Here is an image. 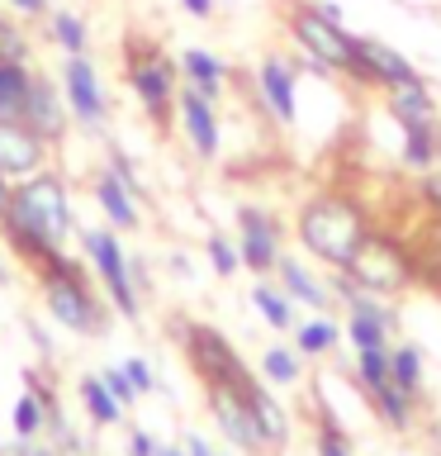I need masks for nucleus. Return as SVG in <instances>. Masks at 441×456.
I'll use <instances>...</instances> for the list:
<instances>
[{"instance_id": "1", "label": "nucleus", "mask_w": 441, "mask_h": 456, "mask_svg": "<svg viewBox=\"0 0 441 456\" xmlns=\"http://www.w3.org/2000/svg\"><path fill=\"white\" fill-rule=\"evenodd\" d=\"M10 252H20L28 266H48L67 252V238L76 228V209H71V191L57 171H38L28 181H14V195L5 214H0Z\"/></svg>"}, {"instance_id": "2", "label": "nucleus", "mask_w": 441, "mask_h": 456, "mask_svg": "<svg viewBox=\"0 0 441 456\" xmlns=\"http://www.w3.org/2000/svg\"><path fill=\"white\" fill-rule=\"evenodd\" d=\"M375 228L380 224L365 200L351 191H337V185H323V191L304 195L294 209V242L327 271H347Z\"/></svg>"}, {"instance_id": "3", "label": "nucleus", "mask_w": 441, "mask_h": 456, "mask_svg": "<svg viewBox=\"0 0 441 456\" xmlns=\"http://www.w3.org/2000/svg\"><path fill=\"white\" fill-rule=\"evenodd\" d=\"M285 34L294 43V62L309 77L356 81V34L347 20H327L318 0H290L285 10Z\"/></svg>"}, {"instance_id": "4", "label": "nucleus", "mask_w": 441, "mask_h": 456, "mask_svg": "<svg viewBox=\"0 0 441 456\" xmlns=\"http://www.w3.org/2000/svg\"><path fill=\"white\" fill-rule=\"evenodd\" d=\"M38 295H43V309L52 314V323H62L67 333L76 338H100L109 323L105 305H100V295L91 290V281H85V271L71 262L62 252L57 262L38 266Z\"/></svg>"}, {"instance_id": "5", "label": "nucleus", "mask_w": 441, "mask_h": 456, "mask_svg": "<svg viewBox=\"0 0 441 456\" xmlns=\"http://www.w3.org/2000/svg\"><path fill=\"white\" fill-rule=\"evenodd\" d=\"M347 276L361 285V290L380 295V299H394L418 285V266H413V248L404 233H394V228H375L370 242L361 248V256L347 266Z\"/></svg>"}, {"instance_id": "6", "label": "nucleus", "mask_w": 441, "mask_h": 456, "mask_svg": "<svg viewBox=\"0 0 441 456\" xmlns=\"http://www.w3.org/2000/svg\"><path fill=\"white\" fill-rule=\"evenodd\" d=\"M124 81L133 100L142 105V114L166 128L171 114H176V95H180V67L171 62L162 48H152V43H128V57H124Z\"/></svg>"}, {"instance_id": "7", "label": "nucleus", "mask_w": 441, "mask_h": 456, "mask_svg": "<svg viewBox=\"0 0 441 456\" xmlns=\"http://www.w3.org/2000/svg\"><path fill=\"white\" fill-rule=\"evenodd\" d=\"M81 252H85V262L95 266V276H100V285H105L109 305L119 309L128 323H138L142 295L133 285V256L124 252L119 228H109V224L105 228H81Z\"/></svg>"}, {"instance_id": "8", "label": "nucleus", "mask_w": 441, "mask_h": 456, "mask_svg": "<svg viewBox=\"0 0 441 456\" xmlns=\"http://www.w3.org/2000/svg\"><path fill=\"white\" fill-rule=\"evenodd\" d=\"M180 347H185V362L195 366V376L204 385H247L252 370L247 362L237 356V347L228 342L219 328L209 323H180Z\"/></svg>"}, {"instance_id": "9", "label": "nucleus", "mask_w": 441, "mask_h": 456, "mask_svg": "<svg viewBox=\"0 0 441 456\" xmlns=\"http://www.w3.org/2000/svg\"><path fill=\"white\" fill-rule=\"evenodd\" d=\"M237 252H242V266L252 276H276L280 256H285V219L276 209L256 205V200H242L237 205Z\"/></svg>"}, {"instance_id": "10", "label": "nucleus", "mask_w": 441, "mask_h": 456, "mask_svg": "<svg viewBox=\"0 0 441 456\" xmlns=\"http://www.w3.org/2000/svg\"><path fill=\"white\" fill-rule=\"evenodd\" d=\"M57 86H62V100H67V110H71V124H81L85 134H100V128H105V119H109V95H105V81H100L91 53L62 57Z\"/></svg>"}, {"instance_id": "11", "label": "nucleus", "mask_w": 441, "mask_h": 456, "mask_svg": "<svg viewBox=\"0 0 441 456\" xmlns=\"http://www.w3.org/2000/svg\"><path fill=\"white\" fill-rule=\"evenodd\" d=\"M256 105L276 128H294L299 124V62L290 53H266L256 62Z\"/></svg>"}, {"instance_id": "12", "label": "nucleus", "mask_w": 441, "mask_h": 456, "mask_svg": "<svg viewBox=\"0 0 441 456\" xmlns=\"http://www.w3.org/2000/svg\"><path fill=\"white\" fill-rule=\"evenodd\" d=\"M418 77V67H413V57L404 48H394V43H384L375 34H356V91H394V86H404Z\"/></svg>"}, {"instance_id": "13", "label": "nucleus", "mask_w": 441, "mask_h": 456, "mask_svg": "<svg viewBox=\"0 0 441 456\" xmlns=\"http://www.w3.org/2000/svg\"><path fill=\"white\" fill-rule=\"evenodd\" d=\"M204 404L213 413V428L228 437V447L247 452V456H261L266 452V437L256 428V413L247 404V395L237 385H204Z\"/></svg>"}, {"instance_id": "14", "label": "nucleus", "mask_w": 441, "mask_h": 456, "mask_svg": "<svg viewBox=\"0 0 441 456\" xmlns=\"http://www.w3.org/2000/svg\"><path fill=\"white\" fill-rule=\"evenodd\" d=\"M176 124H180V138L190 142V152L199 157V162H219V152H223V114H219V105H213L209 95L180 86Z\"/></svg>"}, {"instance_id": "15", "label": "nucleus", "mask_w": 441, "mask_h": 456, "mask_svg": "<svg viewBox=\"0 0 441 456\" xmlns=\"http://www.w3.org/2000/svg\"><path fill=\"white\" fill-rule=\"evenodd\" d=\"M38 138H48L52 148L67 138V128H71V110H67V100H62V86L48 81L43 71H34V86H28V100H24V119Z\"/></svg>"}, {"instance_id": "16", "label": "nucleus", "mask_w": 441, "mask_h": 456, "mask_svg": "<svg viewBox=\"0 0 441 456\" xmlns=\"http://www.w3.org/2000/svg\"><path fill=\"white\" fill-rule=\"evenodd\" d=\"M52 142L38 138L28 124H0V171L10 181H28L38 171H48Z\"/></svg>"}, {"instance_id": "17", "label": "nucleus", "mask_w": 441, "mask_h": 456, "mask_svg": "<svg viewBox=\"0 0 441 456\" xmlns=\"http://www.w3.org/2000/svg\"><path fill=\"white\" fill-rule=\"evenodd\" d=\"M176 67H180V86H190V91L209 95L213 105H219V100L228 95V81H233V67H228L219 53H209V48H199V43H190V48H180Z\"/></svg>"}, {"instance_id": "18", "label": "nucleus", "mask_w": 441, "mask_h": 456, "mask_svg": "<svg viewBox=\"0 0 441 456\" xmlns=\"http://www.w3.org/2000/svg\"><path fill=\"white\" fill-rule=\"evenodd\" d=\"M276 281H280V290L294 299V305H304V309H313V314H327L337 305L333 299V285H327L318 271H313L304 256H290L285 252L280 256V266H276Z\"/></svg>"}, {"instance_id": "19", "label": "nucleus", "mask_w": 441, "mask_h": 456, "mask_svg": "<svg viewBox=\"0 0 441 456\" xmlns=\"http://www.w3.org/2000/svg\"><path fill=\"white\" fill-rule=\"evenodd\" d=\"M91 195H95V209L105 214L109 228H119V233H138V228H142V200L128 191L109 167L91 181Z\"/></svg>"}, {"instance_id": "20", "label": "nucleus", "mask_w": 441, "mask_h": 456, "mask_svg": "<svg viewBox=\"0 0 441 456\" xmlns=\"http://www.w3.org/2000/svg\"><path fill=\"white\" fill-rule=\"evenodd\" d=\"M398 128V167L408 176H422V171L437 167V138H441V114L432 119H408V124H394Z\"/></svg>"}, {"instance_id": "21", "label": "nucleus", "mask_w": 441, "mask_h": 456, "mask_svg": "<svg viewBox=\"0 0 441 456\" xmlns=\"http://www.w3.org/2000/svg\"><path fill=\"white\" fill-rule=\"evenodd\" d=\"M242 395H247V404L256 413V428H261V437H266V452H280L285 442H290V413H285V404L270 395V385L256 380V376L242 385Z\"/></svg>"}, {"instance_id": "22", "label": "nucleus", "mask_w": 441, "mask_h": 456, "mask_svg": "<svg viewBox=\"0 0 441 456\" xmlns=\"http://www.w3.org/2000/svg\"><path fill=\"white\" fill-rule=\"evenodd\" d=\"M384 114H389L394 124H408V119H432L437 110V91H432V81L422 77H413L404 86H394V91H384Z\"/></svg>"}, {"instance_id": "23", "label": "nucleus", "mask_w": 441, "mask_h": 456, "mask_svg": "<svg viewBox=\"0 0 441 456\" xmlns=\"http://www.w3.org/2000/svg\"><path fill=\"white\" fill-rule=\"evenodd\" d=\"M408 238L413 266H418V285H437L441 290V214H422Z\"/></svg>"}, {"instance_id": "24", "label": "nucleus", "mask_w": 441, "mask_h": 456, "mask_svg": "<svg viewBox=\"0 0 441 456\" xmlns=\"http://www.w3.org/2000/svg\"><path fill=\"white\" fill-rule=\"evenodd\" d=\"M370 409H375V419L389 428V433H413V423H418V409H422V399H413L404 395L398 385H380L375 395H370Z\"/></svg>"}, {"instance_id": "25", "label": "nucleus", "mask_w": 441, "mask_h": 456, "mask_svg": "<svg viewBox=\"0 0 441 456\" xmlns=\"http://www.w3.org/2000/svg\"><path fill=\"white\" fill-rule=\"evenodd\" d=\"M389 380L413 399H427V356L418 342H394L389 347Z\"/></svg>"}, {"instance_id": "26", "label": "nucleus", "mask_w": 441, "mask_h": 456, "mask_svg": "<svg viewBox=\"0 0 441 456\" xmlns=\"http://www.w3.org/2000/svg\"><path fill=\"white\" fill-rule=\"evenodd\" d=\"M252 305H256V314L266 319V328H276V333H294V323H299V305L290 295L280 290V281H256L252 285Z\"/></svg>"}, {"instance_id": "27", "label": "nucleus", "mask_w": 441, "mask_h": 456, "mask_svg": "<svg viewBox=\"0 0 441 456\" xmlns=\"http://www.w3.org/2000/svg\"><path fill=\"white\" fill-rule=\"evenodd\" d=\"M28 86H34V67L28 62H0V124L24 119Z\"/></svg>"}, {"instance_id": "28", "label": "nucleus", "mask_w": 441, "mask_h": 456, "mask_svg": "<svg viewBox=\"0 0 441 456\" xmlns=\"http://www.w3.org/2000/svg\"><path fill=\"white\" fill-rule=\"evenodd\" d=\"M341 338H347V333H341V323L327 319V314H313V319L294 323V347H299L304 362H309V356H333Z\"/></svg>"}, {"instance_id": "29", "label": "nucleus", "mask_w": 441, "mask_h": 456, "mask_svg": "<svg viewBox=\"0 0 441 456\" xmlns=\"http://www.w3.org/2000/svg\"><path fill=\"white\" fill-rule=\"evenodd\" d=\"M261 380L276 385V390H290V385L304 380V356H299V347L270 342V347L261 352Z\"/></svg>"}, {"instance_id": "30", "label": "nucleus", "mask_w": 441, "mask_h": 456, "mask_svg": "<svg viewBox=\"0 0 441 456\" xmlns=\"http://www.w3.org/2000/svg\"><path fill=\"white\" fill-rule=\"evenodd\" d=\"M48 34H52V43H57L62 57L91 53V28H85V20L76 10H48Z\"/></svg>"}, {"instance_id": "31", "label": "nucleus", "mask_w": 441, "mask_h": 456, "mask_svg": "<svg viewBox=\"0 0 441 456\" xmlns=\"http://www.w3.org/2000/svg\"><path fill=\"white\" fill-rule=\"evenodd\" d=\"M76 395H81V404H85V413H91L95 428H114V423L124 419V404L109 395V385L100 380V376H81Z\"/></svg>"}, {"instance_id": "32", "label": "nucleus", "mask_w": 441, "mask_h": 456, "mask_svg": "<svg viewBox=\"0 0 441 456\" xmlns=\"http://www.w3.org/2000/svg\"><path fill=\"white\" fill-rule=\"evenodd\" d=\"M43 428H48V404H43V390H24L14 399V437L34 442Z\"/></svg>"}, {"instance_id": "33", "label": "nucleus", "mask_w": 441, "mask_h": 456, "mask_svg": "<svg viewBox=\"0 0 441 456\" xmlns=\"http://www.w3.org/2000/svg\"><path fill=\"white\" fill-rule=\"evenodd\" d=\"M394 347V342H389ZM389 347H370V352H356V385L361 395L370 399L380 385H389Z\"/></svg>"}, {"instance_id": "34", "label": "nucleus", "mask_w": 441, "mask_h": 456, "mask_svg": "<svg viewBox=\"0 0 441 456\" xmlns=\"http://www.w3.org/2000/svg\"><path fill=\"white\" fill-rule=\"evenodd\" d=\"M204 256H209V266H213V276H219V281H228V276H237V271H242L237 238H228V233H209L204 238Z\"/></svg>"}, {"instance_id": "35", "label": "nucleus", "mask_w": 441, "mask_h": 456, "mask_svg": "<svg viewBox=\"0 0 441 456\" xmlns=\"http://www.w3.org/2000/svg\"><path fill=\"white\" fill-rule=\"evenodd\" d=\"M313 456H356L351 437H347V428L333 423L327 413L318 419V428H313Z\"/></svg>"}, {"instance_id": "36", "label": "nucleus", "mask_w": 441, "mask_h": 456, "mask_svg": "<svg viewBox=\"0 0 441 456\" xmlns=\"http://www.w3.org/2000/svg\"><path fill=\"white\" fill-rule=\"evenodd\" d=\"M413 200H418L422 214H441V167L413 176Z\"/></svg>"}, {"instance_id": "37", "label": "nucleus", "mask_w": 441, "mask_h": 456, "mask_svg": "<svg viewBox=\"0 0 441 456\" xmlns=\"http://www.w3.org/2000/svg\"><path fill=\"white\" fill-rule=\"evenodd\" d=\"M105 167H109L114 176H119V181L128 185V191L138 195V200H148V185H142V176H138V162H133V157H128L124 148H109V157H105Z\"/></svg>"}, {"instance_id": "38", "label": "nucleus", "mask_w": 441, "mask_h": 456, "mask_svg": "<svg viewBox=\"0 0 441 456\" xmlns=\"http://www.w3.org/2000/svg\"><path fill=\"white\" fill-rule=\"evenodd\" d=\"M0 62H28V38L10 20H0Z\"/></svg>"}, {"instance_id": "39", "label": "nucleus", "mask_w": 441, "mask_h": 456, "mask_svg": "<svg viewBox=\"0 0 441 456\" xmlns=\"http://www.w3.org/2000/svg\"><path fill=\"white\" fill-rule=\"evenodd\" d=\"M100 380L109 385V395L119 399L124 409H128V404H133V399H138V390H133V380H128V370H124V366H105V370H100Z\"/></svg>"}, {"instance_id": "40", "label": "nucleus", "mask_w": 441, "mask_h": 456, "mask_svg": "<svg viewBox=\"0 0 441 456\" xmlns=\"http://www.w3.org/2000/svg\"><path fill=\"white\" fill-rule=\"evenodd\" d=\"M124 370H128V380H133V390H138V395H152V390H156V376H152V366L142 362V356H128Z\"/></svg>"}, {"instance_id": "41", "label": "nucleus", "mask_w": 441, "mask_h": 456, "mask_svg": "<svg viewBox=\"0 0 441 456\" xmlns=\"http://www.w3.org/2000/svg\"><path fill=\"white\" fill-rule=\"evenodd\" d=\"M156 447H162V442H156L148 428H133V433H128V456H156Z\"/></svg>"}, {"instance_id": "42", "label": "nucleus", "mask_w": 441, "mask_h": 456, "mask_svg": "<svg viewBox=\"0 0 441 456\" xmlns=\"http://www.w3.org/2000/svg\"><path fill=\"white\" fill-rule=\"evenodd\" d=\"M180 10L190 14V20H213V14H219V0H180Z\"/></svg>"}, {"instance_id": "43", "label": "nucleus", "mask_w": 441, "mask_h": 456, "mask_svg": "<svg viewBox=\"0 0 441 456\" xmlns=\"http://www.w3.org/2000/svg\"><path fill=\"white\" fill-rule=\"evenodd\" d=\"M10 10L24 14V20H43V14H48L52 5H48V0H10Z\"/></svg>"}, {"instance_id": "44", "label": "nucleus", "mask_w": 441, "mask_h": 456, "mask_svg": "<svg viewBox=\"0 0 441 456\" xmlns=\"http://www.w3.org/2000/svg\"><path fill=\"white\" fill-rule=\"evenodd\" d=\"M185 452H190V456H228V452H213L209 442H204V437H195V433L185 437Z\"/></svg>"}, {"instance_id": "45", "label": "nucleus", "mask_w": 441, "mask_h": 456, "mask_svg": "<svg viewBox=\"0 0 441 456\" xmlns=\"http://www.w3.org/2000/svg\"><path fill=\"white\" fill-rule=\"evenodd\" d=\"M10 195H14V181L0 171V214H5V205H10Z\"/></svg>"}, {"instance_id": "46", "label": "nucleus", "mask_w": 441, "mask_h": 456, "mask_svg": "<svg viewBox=\"0 0 441 456\" xmlns=\"http://www.w3.org/2000/svg\"><path fill=\"white\" fill-rule=\"evenodd\" d=\"M14 456H52V452H48V447H34V442H24V437H20V447H14Z\"/></svg>"}, {"instance_id": "47", "label": "nucleus", "mask_w": 441, "mask_h": 456, "mask_svg": "<svg viewBox=\"0 0 441 456\" xmlns=\"http://www.w3.org/2000/svg\"><path fill=\"white\" fill-rule=\"evenodd\" d=\"M171 271H176V276H190V262H185V252H171Z\"/></svg>"}, {"instance_id": "48", "label": "nucleus", "mask_w": 441, "mask_h": 456, "mask_svg": "<svg viewBox=\"0 0 441 456\" xmlns=\"http://www.w3.org/2000/svg\"><path fill=\"white\" fill-rule=\"evenodd\" d=\"M318 5H323V14H327V20H347V14H341V5H337V0H318Z\"/></svg>"}, {"instance_id": "49", "label": "nucleus", "mask_w": 441, "mask_h": 456, "mask_svg": "<svg viewBox=\"0 0 441 456\" xmlns=\"http://www.w3.org/2000/svg\"><path fill=\"white\" fill-rule=\"evenodd\" d=\"M156 456H190L185 447H156Z\"/></svg>"}, {"instance_id": "50", "label": "nucleus", "mask_w": 441, "mask_h": 456, "mask_svg": "<svg viewBox=\"0 0 441 456\" xmlns=\"http://www.w3.org/2000/svg\"><path fill=\"white\" fill-rule=\"evenodd\" d=\"M437 167H441V138H437Z\"/></svg>"}]
</instances>
